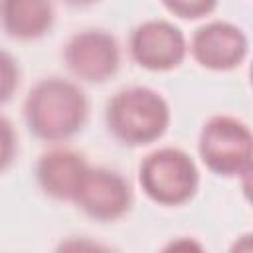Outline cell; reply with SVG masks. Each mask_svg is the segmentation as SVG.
<instances>
[{
  "label": "cell",
  "mask_w": 253,
  "mask_h": 253,
  "mask_svg": "<svg viewBox=\"0 0 253 253\" xmlns=\"http://www.w3.org/2000/svg\"><path fill=\"white\" fill-rule=\"evenodd\" d=\"M22 117L28 132L49 144L71 140L89 119V99L79 83L49 75L36 81L24 97Z\"/></svg>",
  "instance_id": "6da1fadb"
},
{
  "label": "cell",
  "mask_w": 253,
  "mask_h": 253,
  "mask_svg": "<svg viewBox=\"0 0 253 253\" xmlns=\"http://www.w3.org/2000/svg\"><path fill=\"white\" fill-rule=\"evenodd\" d=\"M172 121L168 101L152 87L119 89L105 105L107 132L123 146L138 148L160 140Z\"/></svg>",
  "instance_id": "7a4b0ae2"
},
{
  "label": "cell",
  "mask_w": 253,
  "mask_h": 253,
  "mask_svg": "<svg viewBox=\"0 0 253 253\" xmlns=\"http://www.w3.org/2000/svg\"><path fill=\"white\" fill-rule=\"evenodd\" d=\"M138 186L150 202L162 208H178L198 194L200 168L186 150L160 146L140 160Z\"/></svg>",
  "instance_id": "3957f363"
},
{
  "label": "cell",
  "mask_w": 253,
  "mask_h": 253,
  "mask_svg": "<svg viewBox=\"0 0 253 253\" xmlns=\"http://www.w3.org/2000/svg\"><path fill=\"white\" fill-rule=\"evenodd\" d=\"M198 156L219 178H247L253 156L249 125L231 115L210 117L198 134Z\"/></svg>",
  "instance_id": "277c9868"
},
{
  "label": "cell",
  "mask_w": 253,
  "mask_h": 253,
  "mask_svg": "<svg viewBox=\"0 0 253 253\" xmlns=\"http://www.w3.org/2000/svg\"><path fill=\"white\" fill-rule=\"evenodd\" d=\"M61 57L77 81L91 85L113 79L121 69V45L117 38L103 28L75 32L65 42Z\"/></svg>",
  "instance_id": "5b68a950"
},
{
  "label": "cell",
  "mask_w": 253,
  "mask_h": 253,
  "mask_svg": "<svg viewBox=\"0 0 253 253\" xmlns=\"http://www.w3.org/2000/svg\"><path fill=\"white\" fill-rule=\"evenodd\" d=\"M128 53L138 67L164 73L184 63L188 55V40L174 22L152 18L132 28L128 36Z\"/></svg>",
  "instance_id": "8992f818"
},
{
  "label": "cell",
  "mask_w": 253,
  "mask_h": 253,
  "mask_svg": "<svg viewBox=\"0 0 253 253\" xmlns=\"http://www.w3.org/2000/svg\"><path fill=\"white\" fill-rule=\"evenodd\" d=\"M132 202L134 196L128 180L105 166H89L73 198L77 210L99 223L119 221L130 211Z\"/></svg>",
  "instance_id": "52a82bcc"
},
{
  "label": "cell",
  "mask_w": 253,
  "mask_h": 253,
  "mask_svg": "<svg viewBox=\"0 0 253 253\" xmlns=\"http://www.w3.org/2000/svg\"><path fill=\"white\" fill-rule=\"evenodd\" d=\"M188 53L204 69L231 71L247 59L249 38L233 22L210 20L194 30L188 42Z\"/></svg>",
  "instance_id": "ba28073f"
},
{
  "label": "cell",
  "mask_w": 253,
  "mask_h": 253,
  "mask_svg": "<svg viewBox=\"0 0 253 253\" xmlns=\"http://www.w3.org/2000/svg\"><path fill=\"white\" fill-rule=\"evenodd\" d=\"M89 166L85 154L67 146H53L42 152L36 162V184L43 196L55 202H73Z\"/></svg>",
  "instance_id": "9c48e42d"
},
{
  "label": "cell",
  "mask_w": 253,
  "mask_h": 253,
  "mask_svg": "<svg viewBox=\"0 0 253 253\" xmlns=\"http://www.w3.org/2000/svg\"><path fill=\"white\" fill-rule=\"evenodd\" d=\"M53 0H0V26L18 42H34L51 32Z\"/></svg>",
  "instance_id": "30bf717a"
},
{
  "label": "cell",
  "mask_w": 253,
  "mask_h": 253,
  "mask_svg": "<svg viewBox=\"0 0 253 253\" xmlns=\"http://www.w3.org/2000/svg\"><path fill=\"white\" fill-rule=\"evenodd\" d=\"M20 65L18 59L0 47V105H6L20 87Z\"/></svg>",
  "instance_id": "8fae6325"
},
{
  "label": "cell",
  "mask_w": 253,
  "mask_h": 253,
  "mask_svg": "<svg viewBox=\"0 0 253 253\" xmlns=\"http://www.w3.org/2000/svg\"><path fill=\"white\" fill-rule=\"evenodd\" d=\"M219 0H160V4L172 16L180 20H200L210 16L217 8Z\"/></svg>",
  "instance_id": "7c38bea8"
},
{
  "label": "cell",
  "mask_w": 253,
  "mask_h": 253,
  "mask_svg": "<svg viewBox=\"0 0 253 253\" xmlns=\"http://www.w3.org/2000/svg\"><path fill=\"white\" fill-rule=\"evenodd\" d=\"M18 154V134L14 125L0 115V174H4L16 160Z\"/></svg>",
  "instance_id": "4fadbf2b"
},
{
  "label": "cell",
  "mask_w": 253,
  "mask_h": 253,
  "mask_svg": "<svg viewBox=\"0 0 253 253\" xmlns=\"http://www.w3.org/2000/svg\"><path fill=\"white\" fill-rule=\"evenodd\" d=\"M59 2H63L69 8H87V6H93L99 0H59Z\"/></svg>",
  "instance_id": "5bb4252c"
}]
</instances>
